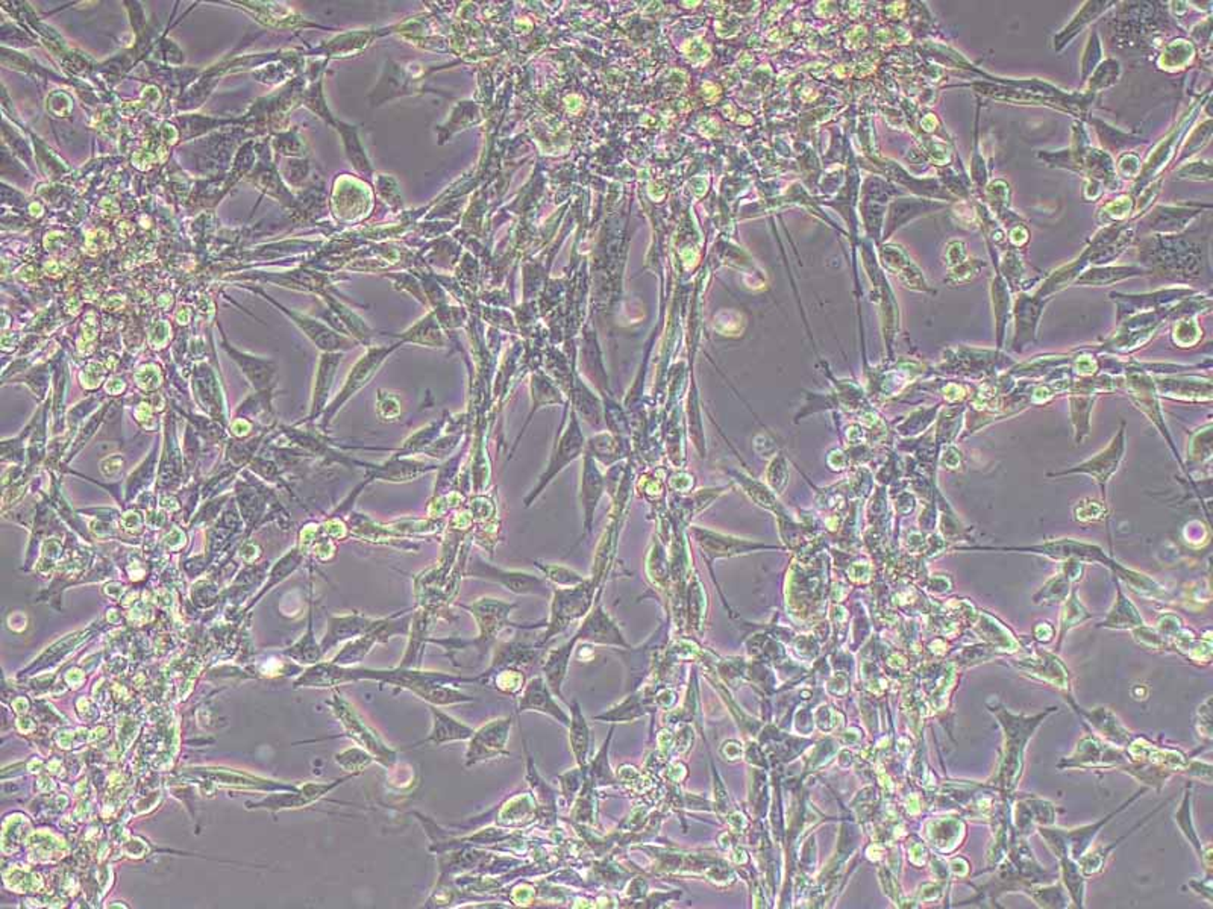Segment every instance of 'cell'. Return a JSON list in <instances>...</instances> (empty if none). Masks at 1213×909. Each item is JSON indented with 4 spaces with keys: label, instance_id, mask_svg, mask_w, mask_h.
Masks as SVG:
<instances>
[{
    "label": "cell",
    "instance_id": "cell-1",
    "mask_svg": "<svg viewBox=\"0 0 1213 909\" xmlns=\"http://www.w3.org/2000/svg\"><path fill=\"white\" fill-rule=\"evenodd\" d=\"M990 713L994 714L999 724L1003 727L1004 738V758L999 770V782L1004 786V790L1012 791L1017 786L1018 781L1022 774V765H1024V752L1026 745L1030 740L1036 729L1039 727L1040 723L1048 714L1054 713L1058 708H1049L1047 713L1039 714L1036 717H1026V715H1017V714L1008 713L1003 704H987Z\"/></svg>",
    "mask_w": 1213,
    "mask_h": 909
},
{
    "label": "cell",
    "instance_id": "cell-2",
    "mask_svg": "<svg viewBox=\"0 0 1213 909\" xmlns=\"http://www.w3.org/2000/svg\"><path fill=\"white\" fill-rule=\"evenodd\" d=\"M1145 791H1147V788L1138 791L1130 800H1127L1126 804H1122L1121 808L1117 809L1115 813L1110 814V815L1103 818V820H1099V822L1094 823V824L1077 827V829H1071V831H1067V829H1051V827L1048 826H1039L1038 831H1039L1040 836L1047 841L1049 849L1053 850L1054 854H1058V859L1069 856V858L1076 859L1077 861V859H1080L1081 856L1085 854L1086 850L1089 849L1090 843L1094 841L1099 829L1106 826V824L1112 820V817H1115L1118 813L1124 811V809H1126L1131 802H1135L1139 795L1144 794Z\"/></svg>",
    "mask_w": 1213,
    "mask_h": 909
},
{
    "label": "cell",
    "instance_id": "cell-3",
    "mask_svg": "<svg viewBox=\"0 0 1213 909\" xmlns=\"http://www.w3.org/2000/svg\"><path fill=\"white\" fill-rule=\"evenodd\" d=\"M395 349L396 347H378V349H370L365 356H361L360 361L352 367L351 372L347 375L345 385L338 393L337 397L325 411V423H328L331 417L337 414L338 409L342 408L343 405L351 399L352 395L363 390L374 379L375 375L381 367V364Z\"/></svg>",
    "mask_w": 1213,
    "mask_h": 909
},
{
    "label": "cell",
    "instance_id": "cell-4",
    "mask_svg": "<svg viewBox=\"0 0 1213 909\" xmlns=\"http://www.w3.org/2000/svg\"><path fill=\"white\" fill-rule=\"evenodd\" d=\"M581 449H583V434H581V429H579L578 420L575 417V414L572 413L569 425L566 427L565 434H563L560 441L556 443V449L552 452L551 459H549L546 470L543 472L542 476H540V481H538L537 485L534 488L533 493H531V494L526 497V500H525V502H526V506L531 504V502H533V500L536 499L545 488H546L547 484H549V482H551L552 479L563 470V468L567 467V465H569V464L581 454Z\"/></svg>",
    "mask_w": 1213,
    "mask_h": 909
},
{
    "label": "cell",
    "instance_id": "cell-5",
    "mask_svg": "<svg viewBox=\"0 0 1213 909\" xmlns=\"http://www.w3.org/2000/svg\"><path fill=\"white\" fill-rule=\"evenodd\" d=\"M1130 763L1128 754H1124L1119 747H1112V744H1103L1101 741L1095 740L1092 736H1085L1083 740L1078 741L1077 749L1071 756H1067L1058 767H1083V768H1124Z\"/></svg>",
    "mask_w": 1213,
    "mask_h": 909
},
{
    "label": "cell",
    "instance_id": "cell-6",
    "mask_svg": "<svg viewBox=\"0 0 1213 909\" xmlns=\"http://www.w3.org/2000/svg\"><path fill=\"white\" fill-rule=\"evenodd\" d=\"M469 574L470 576L483 577L487 581L501 584L502 586H506V590L513 591L516 594L545 595L549 593V588L540 577L520 572H506V570L488 565L481 559H476L474 564H470Z\"/></svg>",
    "mask_w": 1213,
    "mask_h": 909
},
{
    "label": "cell",
    "instance_id": "cell-7",
    "mask_svg": "<svg viewBox=\"0 0 1213 909\" xmlns=\"http://www.w3.org/2000/svg\"><path fill=\"white\" fill-rule=\"evenodd\" d=\"M1124 452H1126V431L1122 427L1121 431L1118 432V435L1113 438L1112 443L1108 445V449L1095 454L1094 458L1078 464L1076 468H1072L1069 472L1058 473L1056 476H1063L1068 473H1085V474L1094 477L1095 481L1098 482L1101 490H1103L1104 497H1106V485L1110 481L1113 473L1117 472L1118 467H1119V464L1124 458Z\"/></svg>",
    "mask_w": 1213,
    "mask_h": 909
},
{
    "label": "cell",
    "instance_id": "cell-8",
    "mask_svg": "<svg viewBox=\"0 0 1213 909\" xmlns=\"http://www.w3.org/2000/svg\"><path fill=\"white\" fill-rule=\"evenodd\" d=\"M510 726L511 720L506 718V720H495L481 727L478 732H474L469 750L466 754V764L472 765L496 758L499 754H506V744Z\"/></svg>",
    "mask_w": 1213,
    "mask_h": 909
},
{
    "label": "cell",
    "instance_id": "cell-9",
    "mask_svg": "<svg viewBox=\"0 0 1213 909\" xmlns=\"http://www.w3.org/2000/svg\"><path fill=\"white\" fill-rule=\"evenodd\" d=\"M583 588L584 586H578L574 590L556 591V597L552 600L551 623H549L547 632L543 638L545 643L558 632L563 631L572 618L581 615L587 609L588 595Z\"/></svg>",
    "mask_w": 1213,
    "mask_h": 909
},
{
    "label": "cell",
    "instance_id": "cell-10",
    "mask_svg": "<svg viewBox=\"0 0 1213 909\" xmlns=\"http://www.w3.org/2000/svg\"><path fill=\"white\" fill-rule=\"evenodd\" d=\"M1017 550H1028L1031 554H1044V556H1048V558L1053 559H1067V561L1068 559H1077V561H1080V563H1085V561H1101V563L1106 564V565L1117 564L1110 561V559L1106 558V554H1103L1101 549L1097 547V545L1086 544V543H1080V541L1074 540L1049 541V543H1045V544L1033 545V547H1027V549Z\"/></svg>",
    "mask_w": 1213,
    "mask_h": 909
},
{
    "label": "cell",
    "instance_id": "cell-11",
    "mask_svg": "<svg viewBox=\"0 0 1213 909\" xmlns=\"http://www.w3.org/2000/svg\"><path fill=\"white\" fill-rule=\"evenodd\" d=\"M1072 708L1076 709L1077 713L1080 714L1086 722H1089L1095 732L1103 736L1104 740L1108 741L1110 744L1124 747L1130 743V731H1127L1126 727L1122 726V723L1118 720L1117 715L1110 709L1099 706V708L1092 709V711H1083L1074 704H1072Z\"/></svg>",
    "mask_w": 1213,
    "mask_h": 909
},
{
    "label": "cell",
    "instance_id": "cell-12",
    "mask_svg": "<svg viewBox=\"0 0 1213 909\" xmlns=\"http://www.w3.org/2000/svg\"><path fill=\"white\" fill-rule=\"evenodd\" d=\"M549 690L551 688L543 682V679H540V677L533 679L525 688L524 695L520 699L519 711L520 713L537 711V713L547 714V715H551V717L567 726L569 718L561 711L560 706L556 704V700L552 699Z\"/></svg>",
    "mask_w": 1213,
    "mask_h": 909
},
{
    "label": "cell",
    "instance_id": "cell-13",
    "mask_svg": "<svg viewBox=\"0 0 1213 909\" xmlns=\"http://www.w3.org/2000/svg\"><path fill=\"white\" fill-rule=\"evenodd\" d=\"M1127 747H1128V754L1131 758L1138 759V761H1148L1154 765H1162V767L1176 770V772L1185 770L1186 765H1188V759L1178 750L1158 749L1156 745L1149 744L1148 741H1145L1144 738L1130 741Z\"/></svg>",
    "mask_w": 1213,
    "mask_h": 909
},
{
    "label": "cell",
    "instance_id": "cell-14",
    "mask_svg": "<svg viewBox=\"0 0 1213 909\" xmlns=\"http://www.w3.org/2000/svg\"><path fill=\"white\" fill-rule=\"evenodd\" d=\"M1042 300L1039 297L1030 299L1022 295L1017 302V334L1013 341V349L1021 352L1027 343L1035 338L1036 327L1042 313Z\"/></svg>",
    "mask_w": 1213,
    "mask_h": 909
},
{
    "label": "cell",
    "instance_id": "cell-15",
    "mask_svg": "<svg viewBox=\"0 0 1213 909\" xmlns=\"http://www.w3.org/2000/svg\"><path fill=\"white\" fill-rule=\"evenodd\" d=\"M1015 822L1018 831L1027 835L1030 834L1035 823L1040 826H1049L1054 823V806L1047 800L1027 799L1018 802L1015 809Z\"/></svg>",
    "mask_w": 1213,
    "mask_h": 909
},
{
    "label": "cell",
    "instance_id": "cell-16",
    "mask_svg": "<svg viewBox=\"0 0 1213 909\" xmlns=\"http://www.w3.org/2000/svg\"><path fill=\"white\" fill-rule=\"evenodd\" d=\"M1015 665L1022 672H1028L1033 676L1039 677L1042 681L1053 682L1060 688L1069 690L1068 670L1054 654L1039 652V658L1022 661V663L1015 664Z\"/></svg>",
    "mask_w": 1213,
    "mask_h": 909
},
{
    "label": "cell",
    "instance_id": "cell-17",
    "mask_svg": "<svg viewBox=\"0 0 1213 909\" xmlns=\"http://www.w3.org/2000/svg\"><path fill=\"white\" fill-rule=\"evenodd\" d=\"M338 363H340V355L328 354L322 356L317 376H316L315 391H313L311 420L319 417L320 414L324 413L325 408H326V400H328L329 391L333 386Z\"/></svg>",
    "mask_w": 1213,
    "mask_h": 909
},
{
    "label": "cell",
    "instance_id": "cell-18",
    "mask_svg": "<svg viewBox=\"0 0 1213 909\" xmlns=\"http://www.w3.org/2000/svg\"><path fill=\"white\" fill-rule=\"evenodd\" d=\"M429 709H431L434 717L433 731H431V735L422 743L443 744V743H449V741L467 740L474 735V731L470 727L456 722V718L449 717L436 706H429Z\"/></svg>",
    "mask_w": 1213,
    "mask_h": 909
},
{
    "label": "cell",
    "instance_id": "cell-19",
    "mask_svg": "<svg viewBox=\"0 0 1213 909\" xmlns=\"http://www.w3.org/2000/svg\"><path fill=\"white\" fill-rule=\"evenodd\" d=\"M224 347L228 350L231 358L238 364V367L242 368V372H245L247 379L254 384V386L263 388L269 384L270 377L274 375V368L270 367V361L256 358L252 355L242 354V352L229 347L226 341H224Z\"/></svg>",
    "mask_w": 1213,
    "mask_h": 909
},
{
    "label": "cell",
    "instance_id": "cell-20",
    "mask_svg": "<svg viewBox=\"0 0 1213 909\" xmlns=\"http://www.w3.org/2000/svg\"><path fill=\"white\" fill-rule=\"evenodd\" d=\"M601 477L597 474L596 468L593 465L592 461L587 459V461L584 463L583 477V506L584 518H586V522H584V529H587V531L590 529V526H592L593 513H595V508H596L597 500H599V495H601Z\"/></svg>",
    "mask_w": 1213,
    "mask_h": 909
},
{
    "label": "cell",
    "instance_id": "cell-21",
    "mask_svg": "<svg viewBox=\"0 0 1213 909\" xmlns=\"http://www.w3.org/2000/svg\"><path fill=\"white\" fill-rule=\"evenodd\" d=\"M1190 794H1192V791H1190V788H1188L1185 793V797L1181 800L1180 808L1177 809L1174 817H1176L1177 826L1180 827L1181 834H1183V835L1186 836V840L1189 841L1190 844H1192V847H1194L1195 852L1198 854L1201 861L1206 863V867L1210 868V858L1204 854L1203 844H1201V841H1199L1198 834L1195 831L1194 820H1192V804H1190V797H1192V795Z\"/></svg>",
    "mask_w": 1213,
    "mask_h": 909
},
{
    "label": "cell",
    "instance_id": "cell-22",
    "mask_svg": "<svg viewBox=\"0 0 1213 909\" xmlns=\"http://www.w3.org/2000/svg\"><path fill=\"white\" fill-rule=\"evenodd\" d=\"M279 308L283 309L284 313H287L288 315L295 320L297 326L301 327L302 331L306 332V335L310 336L311 340L315 341L316 345L322 347V349L334 350L338 349V347H342V345H345V340L338 338L337 335H334L333 332L329 331L328 327L322 326L320 323H316L315 320H311V318L290 313L288 309L283 308V306H279Z\"/></svg>",
    "mask_w": 1213,
    "mask_h": 909
},
{
    "label": "cell",
    "instance_id": "cell-23",
    "mask_svg": "<svg viewBox=\"0 0 1213 909\" xmlns=\"http://www.w3.org/2000/svg\"><path fill=\"white\" fill-rule=\"evenodd\" d=\"M1142 624H1144V622H1142V617L1138 613V609L1135 608V604H1131L1130 600H1127L1121 591H1119L1117 604L1113 606L1112 611L1108 613L1106 622L1101 623V626L1112 627V629H1133V627H1139Z\"/></svg>",
    "mask_w": 1213,
    "mask_h": 909
},
{
    "label": "cell",
    "instance_id": "cell-24",
    "mask_svg": "<svg viewBox=\"0 0 1213 909\" xmlns=\"http://www.w3.org/2000/svg\"><path fill=\"white\" fill-rule=\"evenodd\" d=\"M1062 864L1063 884L1067 886L1068 893L1071 895L1072 902L1078 908L1085 906V877L1081 872L1080 865L1076 863V859L1060 858Z\"/></svg>",
    "mask_w": 1213,
    "mask_h": 909
},
{
    "label": "cell",
    "instance_id": "cell-25",
    "mask_svg": "<svg viewBox=\"0 0 1213 909\" xmlns=\"http://www.w3.org/2000/svg\"><path fill=\"white\" fill-rule=\"evenodd\" d=\"M1142 273L1144 272L1138 267L1094 268V270L1086 273L1085 276L1080 277L1078 282H1081V284H1094V285H1106V284H1112V282L1121 281L1126 277L1136 276V275H1142Z\"/></svg>",
    "mask_w": 1213,
    "mask_h": 909
},
{
    "label": "cell",
    "instance_id": "cell-26",
    "mask_svg": "<svg viewBox=\"0 0 1213 909\" xmlns=\"http://www.w3.org/2000/svg\"><path fill=\"white\" fill-rule=\"evenodd\" d=\"M1069 585H1071V579H1069L1065 573H1063V574H1058V576L1053 577V579H1049V581L1047 582V585L1042 586V590L1036 593L1033 600H1035V604H1058V602H1063V600L1067 599L1068 593H1069Z\"/></svg>",
    "mask_w": 1213,
    "mask_h": 909
},
{
    "label": "cell",
    "instance_id": "cell-27",
    "mask_svg": "<svg viewBox=\"0 0 1213 909\" xmlns=\"http://www.w3.org/2000/svg\"><path fill=\"white\" fill-rule=\"evenodd\" d=\"M570 743H572V749H574L578 763L584 765L588 750V727L576 706H575L574 717H572V723H570Z\"/></svg>",
    "mask_w": 1213,
    "mask_h": 909
},
{
    "label": "cell",
    "instance_id": "cell-28",
    "mask_svg": "<svg viewBox=\"0 0 1213 909\" xmlns=\"http://www.w3.org/2000/svg\"><path fill=\"white\" fill-rule=\"evenodd\" d=\"M1090 617H1092V614L1088 613L1083 608L1080 600L1077 599L1076 591H1072V597L1068 600L1065 608H1063L1062 615H1060V634H1058L1060 641L1065 638L1068 632L1071 631L1072 627L1078 626L1080 623L1086 622Z\"/></svg>",
    "mask_w": 1213,
    "mask_h": 909
},
{
    "label": "cell",
    "instance_id": "cell-29",
    "mask_svg": "<svg viewBox=\"0 0 1213 909\" xmlns=\"http://www.w3.org/2000/svg\"><path fill=\"white\" fill-rule=\"evenodd\" d=\"M1106 5L1108 4H1103V2H1099V4H1097V2H1089V4L1086 5L1085 8L1081 9L1080 13L1077 14L1074 22L1063 31L1062 35L1058 36V45H1067V41L1071 40L1072 36L1078 34L1088 23L1094 20L1095 15H1098L1103 9H1106Z\"/></svg>",
    "mask_w": 1213,
    "mask_h": 909
},
{
    "label": "cell",
    "instance_id": "cell-30",
    "mask_svg": "<svg viewBox=\"0 0 1213 909\" xmlns=\"http://www.w3.org/2000/svg\"><path fill=\"white\" fill-rule=\"evenodd\" d=\"M1094 400L1089 397H1072L1071 414L1072 423L1076 426L1077 441L1081 443L1085 436L1089 434V413Z\"/></svg>",
    "mask_w": 1213,
    "mask_h": 909
},
{
    "label": "cell",
    "instance_id": "cell-31",
    "mask_svg": "<svg viewBox=\"0 0 1213 909\" xmlns=\"http://www.w3.org/2000/svg\"><path fill=\"white\" fill-rule=\"evenodd\" d=\"M1024 893L1030 895L1036 904L1042 908H1067L1068 899L1063 895V890L1058 885L1049 886V888H1026Z\"/></svg>",
    "mask_w": 1213,
    "mask_h": 909
},
{
    "label": "cell",
    "instance_id": "cell-32",
    "mask_svg": "<svg viewBox=\"0 0 1213 909\" xmlns=\"http://www.w3.org/2000/svg\"><path fill=\"white\" fill-rule=\"evenodd\" d=\"M536 565L542 568L545 574H546L547 579H551V581L556 582V584H560V585H574L576 582L583 581L576 573L570 572V570H567V568L565 567H558V565H552V564L540 565V564L536 563Z\"/></svg>",
    "mask_w": 1213,
    "mask_h": 909
},
{
    "label": "cell",
    "instance_id": "cell-33",
    "mask_svg": "<svg viewBox=\"0 0 1213 909\" xmlns=\"http://www.w3.org/2000/svg\"><path fill=\"white\" fill-rule=\"evenodd\" d=\"M1185 770H1188V774H1189V776L1197 777V779H1204L1208 784L1212 782V765H1210V764L1194 761V763H1188Z\"/></svg>",
    "mask_w": 1213,
    "mask_h": 909
}]
</instances>
